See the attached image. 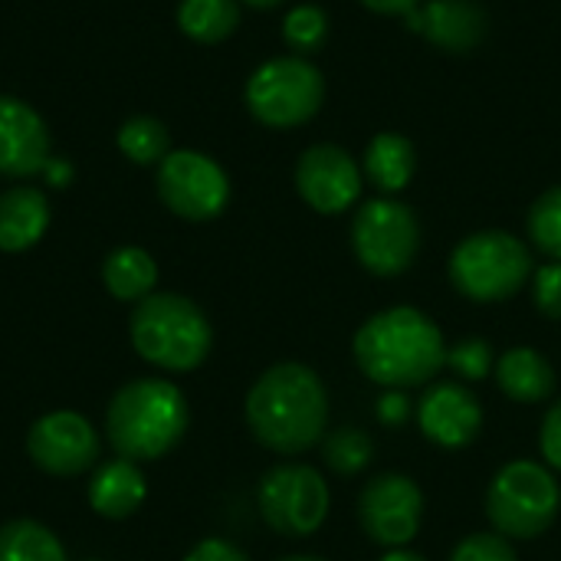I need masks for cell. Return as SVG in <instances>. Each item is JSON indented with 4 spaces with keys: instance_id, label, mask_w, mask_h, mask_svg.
Segmentation results:
<instances>
[{
    "instance_id": "obj_1",
    "label": "cell",
    "mask_w": 561,
    "mask_h": 561,
    "mask_svg": "<svg viewBox=\"0 0 561 561\" xmlns=\"http://www.w3.org/2000/svg\"><path fill=\"white\" fill-rule=\"evenodd\" d=\"M243 414L260 447L296 457L322 444L329 431V391L309 365L279 362L253 381Z\"/></svg>"
},
{
    "instance_id": "obj_2",
    "label": "cell",
    "mask_w": 561,
    "mask_h": 561,
    "mask_svg": "<svg viewBox=\"0 0 561 561\" xmlns=\"http://www.w3.org/2000/svg\"><path fill=\"white\" fill-rule=\"evenodd\" d=\"M358 371L378 388H424L447 368V339L440 325L414 309L391 306L362 322L352 339Z\"/></svg>"
},
{
    "instance_id": "obj_3",
    "label": "cell",
    "mask_w": 561,
    "mask_h": 561,
    "mask_svg": "<svg viewBox=\"0 0 561 561\" xmlns=\"http://www.w3.org/2000/svg\"><path fill=\"white\" fill-rule=\"evenodd\" d=\"M187 401L164 378H135L115 391L105 411V437L122 460L148 463L168 457L187 434Z\"/></svg>"
},
{
    "instance_id": "obj_4",
    "label": "cell",
    "mask_w": 561,
    "mask_h": 561,
    "mask_svg": "<svg viewBox=\"0 0 561 561\" xmlns=\"http://www.w3.org/2000/svg\"><path fill=\"white\" fill-rule=\"evenodd\" d=\"M135 352L161 371H194L207 362L214 329L204 309L178 293H151L131 312Z\"/></svg>"
},
{
    "instance_id": "obj_5",
    "label": "cell",
    "mask_w": 561,
    "mask_h": 561,
    "mask_svg": "<svg viewBox=\"0 0 561 561\" xmlns=\"http://www.w3.org/2000/svg\"><path fill=\"white\" fill-rule=\"evenodd\" d=\"M536 273L533 250L506 230H480L463 237L447 263L454 289L480 306L513 299Z\"/></svg>"
},
{
    "instance_id": "obj_6",
    "label": "cell",
    "mask_w": 561,
    "mask_h": 561,
    "mask_svg": "<svg viewBox=\"0 0 561 561\" xmlns=\"http://www.w3.org/2000/svg\"><path fill=\"white\" fill-rule=\"evenodd\" d=\"M561 513V486L556 470L536 460H510L486 486V516L493 533L510 542L546 536Z\"/></svg>"
},
{
    "instance_id": "obj_7",
    "label": "cell",
    "mask_w": 561,
    "mask_h": 561,
    "mask_svg": "<svg viewBox=\"0 0 561 561\" xmlns=\"http://www.w3.org/2000/svg\"><path fill=\"white\" fill-rule=\"evenodd\" d=\"M256 506L263 523L283 539L316 536L332 510L325 477L309 463H279L263 473L256 486Z\"/></svg>"
},
{
    "instance_id": "obj_8",
    "label": "cell",
    "mask_w": 561,
    "mask_h": 561,
    "mask_svg": "<svg viewBox=\"0 0 561 561\" xmlns=\"http://www.w3.org/2000/svg\"><path fill=\"white\" fill-rule=\"evenodd\" d=\"M352 250L371 276L394 279L411 270L421 253V220L408 204L375 197L362 204L352 220Z\"/></svg>"
},
{
    "instance_id": "obj_9",
    "label": "cell",
    "mask_w": 561,
    "mask_h": 561,
    "mask_svg": "<svg viewBox=\"0 0 561 561\" xmlns=\"http://www.w3.org/2000/svg\"><path fill=\"white\" fill-rule=\"evenodd\" d=\"M322 99L325 79L302 56L270 59L247 82V105L270 128H296L309 122L322 108Z\"/></svg>"
},
{
    "instance_id": "obj_10",
    "label": "cell",
    "mask_w": 561,
    "mask_h": 561,
    "mask_svg": "<svg viewBox=\"0 0 561 561\" xmlns=\"http://www.w3.org/2000/svg\"><path fill=\"white\" fill-rule=\"evenodd\" d=\"M158 197L184 220H214L230 201L227 171L201 151H168L158 168Z\"/></svg>"
},
{
    "instance_id": "obj_11",
    "label": "cell",
    "mask_w": 561,
    "mask_h": 561,
    "mask_svg": "<svg viewBox=\"0 0 561 561\" xmlns=\"http://www.w3.org/2000/svg\"><path fill=\"white\" fill-rule=\"evenodd\" d=\"M358 523L381 549H408L424 523V490L408 473H378L358 496Z\"/></svg>"
},
{
    "instance_id": "obj_12",
    "label": "cell",
    "mask_w": 561,
    "mask_h": 561,
    "mask_svg": "<svg viewBox=\"0 0 561 561\" xmlns=\"http://www.w3.org/2000/svg\"><path fill=\"white\" fill-rule=\"evenodd\" d=\"M26 454L49 477H79L99 460V434L76 411H49L30 427Z\"/></svg>"
},
{
    "instance_id": "obj_13",
    "label": "cell",
    "mask_w": 561,
    "mask_h": 561,
    "mask_svg": "<svg viewBox=\"0 0 561 561\" xmlns=\"http://www.w3.org/2000/svg\"><path fill=\"white\" fill-rule=\"evenodd\" d=\"M414 417L421 434L444 450H463L483 431V404L463 381H431Z\"/></svg>"
},
{
    "instance_id": "obj_14",
    "label": "cell",
    "mask_w": 561,
    "mask_h": 561,
    "mask_svg": "<svg viewBox=\"0 0 561 561\" xmlns=\"http://www.w3.org/2000/svg\"><path fill=\"white\" fill-rule=\"evenodd\" d=\"M296 187L316 214H345L362 194V168L339 145H312L296 164Z\"/></svg>"
},
{
    "instance_id": "obj_15",
    "label": "cell",
    "mask_w": 561,
    "mask_h": 561,
    "mask_svg": "<svg viewBox=\"0 0 561 561\" xmlns=\"http://www.w3.org/2000/svg\"><path fill=\"white\" fill-rule=\"evenodd\" d=\"M49 168L46 122L13 95H0V174L30 178Z\"/></svg>"
},
{
    "instance_id": "obj_16",
    "label": "cell",
    "mask_w": 561,
    "mask_h": 561,
    "mask_svg": "<svg viewBox=\"0 0 561 561\" xmlns=\"http://www.w3.org/2000/svg\"><path fill=\"white\" fill-rule=\"evenodd\" d=\"M404 23L447 53H470L486 36V10L477 0H421Z\"/></svg>"
},
{
    "instance_id": "obj_17",
    "label": "cell",
    "mask_w": 561,
    "mask_h": 561,
    "mask_svg": "<svg viewBox=\"0 0 561 561\" xmlns=\"http://www.w3.org/2000/svg\"><path fill=\"white\" fill-rule=\"evenodd\" d=\"M496 388L503 391V398H510L513 404L533 408V404H546L556 398L559 378L552 362L533 348V345H513L496 358Z\"/></svg>"
},
{
    "instance_id": "obj_18",
    "label": "cell",
    "mask_w": 561,
    "mask_h": 561,
    "mask_svg": "<svg viewBox=\"0 0 561 561\" xmlns=\"http://www.w3.org/2000/svg\"><path fill=\"white\" fill-rule=\"evenodd\" d=\"M145 496H148L145 473L138 470V463L122 460V457L102 463L89 480V506L102 519H128V516H135L141 510Z\"/></svg>"
},
{
    "instance_id": "obj_19",
    "label": "cell",
    "mask_w": 561,
    "mask_h": 561,
    "mask_svg": "<svg viewBox=\"0 0 561 561\" xmlns=\"http://www.w3.org/2000/svg\"><path fill=\"white\" fill-rule=\"evenodd\" d=\"M49 227V201L36 187H10L0 194V250L23 253L43 240Z\"/></svg>"
},
{
    "instance_id": "obj_20",
    "label": "cell",
    "mask_w": 561,
    "mask_h": 561,
    "mask_svg": "<svg viewBox=\"0 0 561 561\" xmlns=\"http://www.w3.org/2000/svg\"><path fill=\"white\" fill-rule=\"evenodd\" d=\"M417 168L414 145L398 131H381L365 148V178L381 194H398L411 184Z\"/></svg>"
},
{
    "instance_id": "obj_21",
    "label": "cell",
    "mask_w": 561,
    "mask_h": 561,
    "mask_svg": "<svg viewBox=\"0 0 561 561\" xmlns=\"http://www.w3.org/2000/svg\"><path fill=\"white\" fill-rule=\"evenodd\" d=\"M102 283L118 302H141L154 293L158 263L141 247H118L102 260Z\"/></svg>"
},
{
    "instance_id": "obj_22",
    "label": "cell",
    "mask_w": 561,
    "mask_h": 561,
    "mask_svg": "<svg viewBox=\"0 0 561 561\" xmlns=\"http://www.w3.org/2000/svg\"><path fill=\"white\" fill-rule=\"evenodd\" d=\"M0 561H66V549L53 529L33 519H10L0 526Z\"/></svg>"
},
{
    "instance_id": "obj_23",
    "label": "cell",
    "mask_w": 561,
    "mask_h": 561,
    "mask_svg": "<svg viewBox=\"0 0 561 561\" xmlns=\"http://www.w3.org/2000/svg\"><path fill=\"white\" fill-rule=\"evenodd\" d=\"M181 30L197 43H220L240 23L237 0H184L178 7Z\"/></svg>"
},
{
    "instance_id": "obj_24",
    "label": "cell",
    "mask_w": 561,
    "mask_h": 561,
    "mask_svg": "<svg viewBox=\"0 0 561 561\" xmlns=\"http://www.w3.org/2000/svg\"><path fill=\"white\" fill-rule=\"evenodd\" d=\"M371 457H375V440L362 427L345 424L322 437V460L339 477H358L362 470H368Z\"/></svg>"
},
{
    "instance_id": "obj_25",
    "label": "cell",
    "mask_w": 561,
    "mask_h": 561,
    "mask_svg": "<svg viewBox=\"0 0 561 561\" xmlns=\"http://www.w3.org/2000/svg\"><path fill=\"white\" fill-rule=\"evenodd\" d=\"M118 151L138 164H154L168 158V128L151 115H135L118 128Z\"/></svg>"
},
{
    "instance_id": "obj_26",
    "label": "cell",
    "mask_w": 561,
    "mask_h": 561,
    "mask_svg": "<svg viewBox=\"0 0 561 561\" xmlns=\"http://www.w3.org/2000/svg\"><path fill=\"white\" fill-rule=\"evenodd\" d=\"M529 240L539 253L561 263V184L549 187L533 207H529Z\"/></svg>"
},
{
    "instance_id": "obj_27",
    "label": "cell",
    "mask_w": 561,
    "mask_h": 561,
    "mask_svg": "<svg viewBox=\"0 0 561 561\" xmlns=\"http://www.w3.org/2000/svg\"><path fill=\"white\" fill-rule=\"evenodd\" d=\"M447 368L463 381V385H477L486 381L496 371V355L493 345L486 339H460L457 345H447Z\"/></svg>"
},
{
    "instance_id": "obj_28",
    "label": "cell",
    "mask_w": 561,
    "mask_h": 561,
    "mask_svg": "<svg viewBox=\"0 0 561 561\" xmlns=\"http://www.w3.org/2000/svg\"><path fill=\"white\" fill-rule=\"evenodd\" d=\"M283 36L286 43L299 53H316L325 36H329V16L325 10L312 7V3H302V7H293L286 23H283Z\"/></svg>"
},
{
    "instance_id": "obj_29",
    "label": "cell",
    "mask_w": 561,
    "mask_h": 561,
    "mask_svg": "<svg viewBox=\"0 0 561 561\" xmlns=\"http://www.w3.org/2000/svg\"><path fill=\"white\" fill-rule=\"evenodd\" d=\"M450 561H519V556L500 533H470L454 546Z\"/></svg>"
},
{
    "instance_id": "obj_30",
    "label": "cell",
    "mask_w": 561,
    "mask_h": 561,
    "mask_svg": "<svg viewBox=\"0 0 561 561\" xmlns=\"http://www.w3.org/2000/svg\"><path fill=\"white\" fill-rule=\"evenodd\" d=\"M533 306L552 319V322H561V263L559 260H549L546 266H539L533 273Z\"/></svg>"
},
{
    "instance_id": "obj_31",
    "label": "cell",
    "mask_w": 561,
    "mask_h": 561,
    "mask_svg": "<svg viewBox=\"0 0 561 561\" xmlns=\"http://www.w3.org/2000/svg\"><path fill=\"white\" fill-rule=\"evenodd\" d=\"M414 408H417V404L408 398V391L388 388V391L378 398V404H375V417H378V424H381V427L398 431V427H404V424L414 417Z\"/></svg>"
},
{
    "instance_id": "obj_32",
    "label": "cell",
    "mask_w": 561,
    "mask_h": 561,
    "mask_svg": "<svg viewBox=\"0 0 561 561\" xmlns=\"http://www.w3.org/2000/svg\"><path fill=\"white\" fill-rule=\"evenodd\" d=\"M539 450L546 457V467L561 473V401H556L546 417H542V431H539Z\"/></svg>"
},
{
    "instance_id": "obj_33",
    "label": "cell",
    "mask_w": 561,
    "mask_h": 561,
    "mask_svg": "<svg viewBox=\"0 0 561 561\" xmlns=\"http://www.w3.org/2000/svg\"><path fill=\"white\" fill-rule=\"evenodd\" d=\"M184 561H250V556L227 539H201Z\"/></svg>"
},
{
    "instance_id": "obj_34",
    "label": "cell",
    "mask_w": 561,
    "mask_h": 561,
    "mask_svg": "<svg viewBox=\"0 0 561 561\" xmlns=\"http://www.w3.org/2000/svg\"><path fill=\"white\" fill-rule=\"evenodd\" d=\"M368 10H375V13H388V16H404V13H411L421 0H362Z\"/></svg>"
},
{
    "instance_id": "obj_35",
    "label": "cell",
    "mask_w": 561,
    "mask_h": 561,
    "mask_svg": "<svg viewBox=\"0 0 561 561\" xmlns=\"http://www.w3.org/2000/svg\"><path fill=\"white\" fill-rule=\"evenodd\" d=\"M381 561H427L421 552H414V549H388V556Z\"/></svg>"
},
{
    "instance_id": "obj_36",
    "label": "cell",
    "mask_w": 561,
    "mask_h": 561,
    "mask_svg": "<svg viewBox=\"0 0 561 561\" xmlns=\"http://www.w3.org/2000/svg\"><path fill=\"white\" fill-rule=\"evenodd\" d=\"M243 3H250V7H260V10H266V7H276V3H283V0H243Z\"/></svg>"
},
{
    "instance_id": "obj_37",
    "label": "cell",
    "mask_w": 561,
    "mask_h": 561,
    "mask_svg": "<svg viewBox=\"0 0 561 561\" xmlns=\"http://www.w3.org/2000/svg\"><path fill=\"white\" fill-rule=\"evenodd\" d=\"M279 561H329V559H322V556H286V559H279Z\"/></svg>"
},
{
    "instance_id": "obj_38",
    "label": "cell",
    "mask_w": 561,
    "mask_h": 561,
    "mask_svg": "<svg viewBox=\"0 0 561 561\" xmlns=\"http://www.w3.org/2000/svg\"><path fill=\"white\" fill-rule=\"evenodd\" d=\"M89 561H99V559H89Z\"/></svg>"
}]
</instances>
